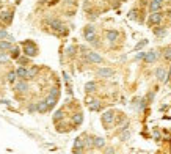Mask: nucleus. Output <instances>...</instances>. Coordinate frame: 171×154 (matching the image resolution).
<instances>
[{
	"instance_id": "28",
	"label": "nucleus",
	"mask_w": 171,
	"mask_h": 154,
	"mask_svg": "<svg viewBox=\"0 0 171 154\" xmlns=\"http://www.w3.org/2000/svg\"><path fill=\"white\" fill-rule=\"evenodd\" d=\"M18 65H20V66H25V65H30V57H27V55H24V57H19L18 60Z\"/></svg>"
},
{
	"instance_id": "11",
	"label": "nucleus",
	"mask_w": 171,
	"mask_h": 154,
	"mask_svg": "<svg viewBox=\"0 0 171 154\" xmlns=\"http://www.w3.org/2000/svg\"><path fill=\"white\" fill-rule=\"evenodd\" d=\"M18 76H19V79L20 80H25V79H30V69L28 68H25V66H20V68H18Z\"/></svg>"
},
{
	"instance_id": "6",
	"label": "nucleus",
	"mask_w": 171,
	"mask_h": 154,
	"mask_svg": "<svg viewBox=\"0 0 171 154\" xmlns=\"http://www.w3.org/2000/svg\"><path fill=\"white\" fill-rule=\"evenodd\" d=\"M96 76L101 77V79H110V77L115 76V69H112V68H99L96 71Z\"/></svg>"
},
{
	"instance_id": "36",
	"label": "nucleus",
	"mask_w": 171,
	"mask_h": 154,
	"mask_svg": "<svg viewBox=\"0 0 171 154\" xmlns=\"http://www.w3.org/2000/svg\"><path fill=\"white\" fill-rule=\"evenodd\" d=\"M146 44H148V40H143V41H140V43L135 46V49H134V51H140V49H143V47L146 46Z\"/></svg>"
},
{
	"instance_id": "4",
	"label": "nucleus",
	"mask_w": 171,
	"mask_h": 154,
	"mask_svg": "<svg viewBox=\"0 0 171 154\" xmlns=\"http://www.w3.org/2000/svg\"><path fill=\"white\" fill-rule=\"evenodd\" d=\"M85 60L88 63H93V65H101L104 63V58H102V55H99L97 52L94 51H88L85 54Z\"/></svg>"
},
{
	"instance_id": "12",
	"label": "nucleus",
	"mask_w": 171,
	"mask_h": 154,
	"mask_svg": "<svg viewBox=\"0 0 171 154\" xmlns=\"http://www.w3.org/2000/svg\"><path fill=\"white\" fill-rule=\"evenodd\" d=\"M156 77H157V80H160V82H167L168 80L167 69H165V68H157L156 69Z\"/></svg>"
},
{
	"instance_id": "23",
	"label": "nucleus",
	"mask_w": 171,
	"mask_h": 154,
	"mask_svg": "<svg viewBox=\"0 0 171 154\" xmlns=\"http://www.w3.org/2000/svg\"><path fill=\"white\" fill-rule=\"evenodd\" d=\"M18 77H19V76H18V73H16V71H10V73L7 74V80L10 82V84L14 85L16 82H18Z\"/></svg>"
},
{
	"instance_id": "43",
	"label": "nucleus",
	"mask_w": 171,
	"mask_h": 154,
	"mask_svg": "<svg viewBox=\"0 0 171 154\" xmlns=\"http://www.w3.org/2000/svg\"><path fill=\"white\" fill-rule=\"evenodd\" d=\"M72 154H85V153H83V150H74Z\"/></svg>"
},
{
	"instance_id": "7",
	"label": "nucleus",
	"mask_w": 171,
	"mask_h": 154,
	"mask_svg": "<svg viewBox=\"0 0 171 154\" xmlns=\"http://www.w3.org/2000/svg\"><path fill=\"white\" fill-rule=\"evenodd\" d=\"M13 88H14L16 93H27V91H28V84H27L25 80H18L13 85Z\"/></svg>"
},
{
	"instance_id": "29",
	"label": "nucleus",
	"mask_w": 171,
	"mask_h": 154,
	"mask_svg": "<svg viewBox=\"0 0 171 154\" xmlns=\"http://www.w3.org/2000/svg\"><path fill=\"white\" fill-rule=\"evenodd\" d=\"M11 47H13L11 46V41H5V40L0 41V51H10Z\"/></svg>"
},
{
	"instance_id": "8",
	"label": "nucleus",
	"mask_w": 171,
	"mask_h": 154,
	"mask_svg": "<svg viewBox=\"0 0 171 154\" xmlns=\"http://www.w3.org/2000/svg\"><path fill=\"white\" fill-rule=\"evenodd\" d=\"M104 36H105V40L108 43H115V41H118V38H119V32L118 30H105Z\"/></svg>"
},
{
	"instance_id": "27",
	"label": "nucleus",
	"mask_w": 171,
	"mask_h": 154,
	"mask_svg": "<svg viewBox=\"0 0 171 154\" xmlns=\"http://www.w3.org/2000/svg\"><path fill=\"white\" fill-rule=\"evenodd\" d=\"M63 118H64V110H63V109L57 110V112H55V115H53V121H55V124L60 123V121H61Z\"/></svg>"
},
{
	"instance_id": "46",
	"label": "nucleus",
	"mask_w": 171,
	"mask_h": 154,
	"mask_svg": "<svg viewBox=\"0 0 171 154\" xmlns=\"http://www.w3.org/2000/svg\"><path fill=\"white\" fill-rule=\"evenodd\" d=\"M3 7V2H2V0H0V8H2Z\"/></svg>"
},
{
	"instance_id": "15",
	"label": "nucleus",
	"mask_w": 171,
	"mask_h": 154,
	"mask_svg": "<svg viewBox=\"0 0 171 154\" xmlns=\"http://www.w3.org/2000/svg\"><path fill=\"white\" fill-rule=\"evenodd\" d=\"M96 90H97V84L94 80H90V82L85 84V93H88V95H90V93H94Z\"/></svg>"
},
{
	"instance_id": "17",
	"label": "nucleus",
	"mask_w": 171,
	"mask_h": 154,
	"mask_svg": "<svg viewBox=\"0 0 171 154\" xmlns=\"http://www.w3.org/2000/svg\"><path fill=\"white\" fill-rule=\"evenodd\" d=\"M152 32H154V35H156L157 38H163L165 35H167V29H165V27H162V25H157Z\"/></svg>"
},
{
	"instance_id": "47",
	"label": "nucleus",
	"mask_w": 171,
	"mask_h": 154,
	"mask_svg": "<svg viewBox=\"0 0 171 154\" xmlns=\"http://www.w3.org/2000/svg\"><path fill=\"white\" fill-rule=\"evenodd\" d=\"M38 2H39V3H44V2H46V0H38Z\"/></svg>"
},
{
	"instance_id": "41",
	"label": "nucleus",
	"mask_w": 171,
	"mask_h": 154,
	"mask_svg": "<svg viewBox=\"0 0 171 154\" xmlns=\"http://www.w3.org/2000/svg\"><path fill=\"white\" fill-rule=\"evenodd\" d=\"M28 112L30 113H35L36 112V104H30V106H28Z\"/></svg>"
},
{
	"instance_id": "19",
	"label": "nucleus",
	"mask_w": 171,
	"mask_h": 154,
	"mask_svg": "<svg viewBox=\"0 0 171 154\" xmlns=\"http://www.w3.org/2000/svg\"><path fill=\"white\" fill-rule=\"evenodd\" d=\"M94 148H97V150L105 148V139L104 137H94Z\"/></svg>"
},
{
	"instance_id": "42",
	"label": "nucleus",
	"mask_w": 171,
	"mask_h": 154,
	"mask_svg": "<svg viewBox=\"0 0 171 154\" xmlns=\"http://www.w3.org/2000/svg\"><path fill=\"white\" fill-rule=\"evenodd\" d=\"M105 154H115V148H112V146H108L107 150H105Z\"/></svg>"
},
{
	"instance_id": "1",
	"label": "nucleus",
	"mask_w": 171,
	"mask_h": 154,
	"mask_svg": "<svg viewBox=\"0 0 171 154\" xmlns=\"http://www.w3.org/2000/svg\"><path fill=\"white\" fill-rule=\"evenodd\" d=\"M22 47H24V55H27V57H36L38 55V46L33 41L27 40V41H22Z\"/></svg>"
},
{
	"instance_id": "34",
	"label": "nucleus",
	"mask_w": 171,
	"mask_h": 154,
	"mask_svg": "<svg viewBox=\"0 0 171 154\" xmlns=\"http://www.w3.org/2000/svg\"><path fill=\"white\" fill-rule=\"evenodd\" d=\"M129 137H130V132L126 129V131H123L121 132V135H119V139L123 140V142H126V140H129Z\"/></svg>"
},
{
	"instance_id": "20",
	"label": "nucleus",
	"mask_w": 171,
	"mask_h": 154,
	"mask_svg": "<svg viewBox=\"0 0 171 154\" xmlns=\"http://www.w3.org/2000/svg\"><path fill=\"white\" fill-rule=\"evenodd\" d=\"M83 139H85V148H86V150H91V148H94V137L83 135Z\"/></svg>"
},
{
	"instance_id": "44",
	"label": "nucleus",
	"mask_w": 171,
	"mask_h": 154,
	"mask_svg": "<svg viewBox=\"0 0 171 154\" xmlns=\"http://www.w3.org/2000/svg\"><path fill=\"white\" fill-rule=\"evenodd\" d=\"M154 137H156V139H157V140H159V139H160V134H159V132H157V131H156V132H154Z\"/></svg>"
},
{
	"instance_id": "33",
	"label": "nucleus",
	"mask_w": 171,
	"mask_h": 154,
	"mask_svg": "<svg viewBox=\"0 0 171 154\" xmlns=\"http://www.w3.org/2000/svg\"><path fill=\"white\" fill-rule=\"evenodd\" d=\"M163 58L167 60V62L171 60V47H165L163 49Z\"/></svg>"
},
{
	"instance_id": "5",
	"label": "nucleus",
	"mask_w": 171,
	"mask_h": 154,
	"mask_svg": "<svg viewBox=\"0 0 171 154\" xmlns=\"http://www.w3.org/2000/svg\"><path fill=\"white\" fill-rule=\"evenodd\" d=\"M46 24H47L49 27H52V30H53L55 33H57V32L64 25L60 19H57V18H50V16H49V18H46Z\"/></svg>"
},
{
	"instance_id": "30",
	"label": "nucleus",
	"mask_w": 171,
	"mask_h": 154,
	"mask_svg": "<svg viewBox=\"0 0 171 154\" xmlns=\"http://www.w3.org/2000/svg\"><path fill=\"white\" fill-rule=\"evenodd\" d=\"M28 69H30V79H35L36 74L39 73V66H38V65H33L31 68H28Z\"/></svg>"
},
{
	"instance_id": "49",
	"label": "nucleus",
	"mask_w": 171,
	"mask_h": 154,
	"mask_svg": "<svg viewBox=\"0 0 171 154\" xmlns=\"http://www.w3.org/2000/svg\"><path fill=\"white\" fill-rule=\"evenodd\" d=\"M19 2H20V0H19Z\"/></svg>"
},
{
	"instance_id": "37",
	"label": "nucleus",
	"mask_w": 171,
	"mask_h": 154,
	"mask_svg": "<svg viewBox=\"0 0 171 154\" xmlns=\"http://www.w3.org/2000/svg\"><path fill=\"white\" fill-rule=\"evenodd\" d=\"M66 54H68L69 57H72V55L75 54V46H69L68 49H66Z\"/></svg>"
},
{
	"instance_id": "31",
	"label": "nucleus",
	"mask_w": 171,
	"mask_h": 154,
	"mask_svg": "<svg viewBox=\"0 0 171 154\" xmlns=\"http://www.w3.org/2000/svg\"><path fill=\"white\" fill-rule=\"evenodd\" d=\"M71 129H72V128H66L63 123H57V131L61 132V134H63V132H69Z\"/></svg>"
},
{
	"instance_id": "10",
	"label": "nucleus",
	"mask_w": 171,
	"mask_h": 154,
	"mask_svg": "<svg viewBox=\"0 0 171 154\" xmlns=\"http://www.w3.org/2000/svg\"><path fill=\"white\" fill-rule=\"evenodd\" d=\"M14 18V13L13 11H0V21L7 22V24H11Z\"/></svg>"
},
{
	"instance_id": "13",
	"label": "nucleus",
	"mask_w": 171,
	"mask_h": 154,
	"mask_svg": "<svg viewBox=\"0 0 171 154\" xmlns=\"http://www.w3.org/2000/svg\"><path fill=\"white\" fill-rule=\"evenodd\" d=\"M101 107H102V102L97 101V99H90V101H88V109L93 110V112L101 110Z\"/></svg>"
},
{
	"instance_id": "32",
	"label": "nucleus",
	"mask_w": 171,
	"mask_h": 154,
	"mask_svg": "<svg viewBox=\"0 0 171 154\" xmlns=\"http://www.w3.org/2000/svg\"><path fill=\"white\" fill-rule=\"evenodd\" d=\"M8 62H10V55L7 52H2V54H0V65H5Z\"/></svg>"
},
{
	"instance_id": "14",
	"label": "nucleus",
	"mask_w": 171,
	"mask_h": 154,
	"mask_svg": "<svg viewBox=\"0 0 171 154\" xmlns=\"http://www.w3.org/2000/svg\"><path fill=\"white\" fill-rule=\"evenodd\" d=\"M49 106H47V102H46V99L44 101H39V102H36V112H39V113H46L49 112Z\"/></svg>"
},
{
	"instance_id": "26",
	"label": "nucleus",
	"mask_w": 171,
	"mask_h": 154,
	"mask_svg": "<svg viewBox=\"0 0 171 154\" xmlns=\"http://www.w3.org/2000/svg\"><path fill=\"white\" fill-rule=\"evenodd\" d=\"M90 35H96V27L91 25V24L83 29V36H90Z\"/></svg>"
},
{
	"instance_id": "18",
	"label": "nucleus",
	"mask_w": 171,
	"mask_h": 154,
	"mask_svg": "<svg viewBox=\"0 0 171 154\" xmlns=\"http://www.w3.org/2000/svg\"><path fill=\"white\" fill-rule=\"evenodd\" d=\"M85 148V139L83 137H77L74 140V150H83Z\"/></svg>"
},
{
	"instance_id": "16",
	"label": "nucleus",
	"mask_w": 171,
	"mask_h": 154,
	"mask_svg": "<svg viewBox=\"0 0 171 154\" xmlns=\"http://www.w3.org/2000/svg\"><path fill=\"white\" fill-rule=\"evenodd\" d=\"M162 5H163V3H157V2H154V0H151L149 5H148L149 13H157V11H160V10H162Z\"/></svg>"
},
{
	"instance_id": "2",
	"label": "nucleus",
	"mask_w": 171,
	"mask_h": 154,
	"mask_svg": "<svg viewBox=\"0 0 171 154\" xmlns=\"http://www.w3.org/2000/svg\"><path fill=\"white\" fill-rule=\"evenodd\" d=\"M101 120H102V124L105 126L107 129H110V126H112L115 121H116V113H115L113 110H107V112L102 113Z\"/></svg>"
},
{
	"instance_id": "3",
	"label": "nucleus",
	"mask_w": 171,
	"mask_h": 154,
	"mask_svg": "<svg viewBox=\"0 0 171 154\" xmlns=\"http://www.w3.org/2000/svg\"><path fill=\"white\" fill-rule=\"evenodd\" d=\"M163 18H165V13H162V11H157V13H151L149 14V18H148V25H151V27H154V25H160L162 24V21H163Z\"/></svg>"
},
{
	"instance_id": "22",
	"label": "nucleus",
	"mask_w": 171,
	"mask_h": 154,
	"mask_svg": "<svg viewBox=\"0 0 171 154\" xmlns=\"http://www.w3.org/2000/svg\"><path fill=\"white\" fill-rule=\"evenodd\" d=\"M10 57L13 58V60H18L20 57V49L18 46H14V47H11L10 49Z\"/></svg>"
},
{
	"instance_id": "35",
	"label": "nucleus",
	"mask_w": 171,
	"mask_h": 154,
	"mask_svg": "<svg viewBox=\"0 0 171 154\" xmlns=\"http://www.w3.org/2000/svg\"><path fill=\"white\" fill-rule=\"evenodd\" d=\"M49 95H50V96H55V98H58V96H60V90H58L57 87H53V88H50Z\"/></svg>"
},
{
	"instance_id": "38",
	"label": "nucleus",
	"mask_w": 171,
	"mask_h": 154,
	"mask_svg": "<svg viewBox=\"0 0 171 154\" xmlns=\"http://www.w3.org/2000/svg\"><path fill=\"white\" fill-rule=\"evenodd\" d=\"M146 54H148V52H138V54L135 55V58H137V60H145Z\"/></svg>"
},
{
	"instance_id": "25",
	"label": "nucleus",
	"mask_w": 171,
	"mask_h": 154,
	"mask_svg": "<svg viewBox=\"0 0 171 154\" xmlns=\"http://www.w3.org/2000/svg\"><path fill=\"white\" fill-rule=\"evenodd\" d=\"M138 14H140V10H138V8H132V10L129 11L127 18L132 19V21H138V19H140V18H138Z\"/></svg>"
},
{
	"instance_id": "24",
	"label": "nucleus",
	"mask_w": 171,
	"mask_h": 154,
	"mask_svg": "<svg viewBox=\"0 0 171 154\" xmlns=\"http://www.w3.org/2000/svg\"><path fill=\"white\" fill-rule=\"evenodd\" d=\"M57 101H58V98L50 96V95H47V98H46V102H47V106H49V109H50V110L57 106Z\"/></svg>"
},
{
	"instance_id": "45",
	"label": "nucleus",
	"mask_w": 171,
	"mask_h": 154,
	"mask_svg": "<svg viewBox=\"0 0 171 154\" xmlns=\"http://www.w3.org/2000/svg\"><path fill=\"white\" fill-rule=\"evenodd\" d=\"M154 2H157V3H163L165 0H154Z\"/></svg>"
},
{
	"instance_id": "21",
	"label": "nucleus",
	"mask_w": 171,
	"mask_h": 154,
	"mask_svg": "<svg viewBox=\"0 0 171 154\" xmlns=\"http://www.w3.org/2000/svg\"><path fill=\"white\" fill-rule=\"evenodd\" d=\"M82 123H83V115H82L80 112L79 113H74L72 115V124L74 126H80Z\"/></svg>"
},
{
	"instance_id": "39",
	"label": "nucleus",
	"mask_w": 171,
	"mask_h": 154,
	"mask_svg": "<svg viewBox=\"0 0 171 154\" xmlns=\"http://www.w3.org/2000/svg\"><path fill=\"white\" fill-rule=\"evenodd\" d=\"M154 95H156V93H154V91L148 93V96H146V101H148V104H149V102H152V99H154Z\"/></svg>"
},
{
	"instance_id": "40",
	"label": "nucleus",
	"mask_w": 171,
	"mask_h": 154,
	"mask_svg": "<svg viewBox=\"0 0 171 154\" xmlns=\"http://www.w3.org/2000/svg\"><path fill=\"white\" fill-rule=\"evenodd\" d=\"M8 36H10V35L7 33V30H0V41L5 40V38H8Z\"/></svg>"
},
{
	"instance_id": "48",
	"label": "nucleus",
	"mask_w": 171,
	"mask_h": 154,
	"mask_svg": "<svg viewBox=\"0 0 171 154\" xmlns=\"http://www.w3.org/2000/svg\"><path fill=\"white\" fill-rule=\"evenodd\" d=\"M168 14H170V18H171V10H170V11H168Z\"/></svg>"
},
{
	"instance_id": "9",
	"label": "nucleus",
	"mask_w": 171,
	"mask_h": 154,
	"mask_svg": "<svg viewBox=\"0 0 171 154\" xmlns=\"http://www.w3.org/2000/svg\"><path fill=\"white\" fill-rule=\"evenodd\" d=\"M157 58H159V52H157V51H149V52L146 54V57H145L143 62H145L146 65H152Z\"/></svg>"
}]
</instances>
